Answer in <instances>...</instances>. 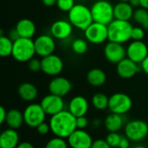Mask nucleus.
<instances>
[{
  "label": "nucleus",
  "mask_w": 148,
  "mask_h": 148,
  "mask_svg": "<svg viewBox=\"0 0 148 148\" xmlns=\"http://www.w3.org/2000/svg\"><path fill=\"white\" fill-rule=\"evenodd\" d=\"M49 124L53 134L62 139H68L77 129L76 118L69 110L51 116Z\"/></svg>",
  "instance_id": "obj_1"
},
{
  "label": "nucleus",
  "mask_w": 148,
  "mask_h": 148,
  "mask_svg": "<svg viewBox=\"0 0 148 148\" xmlns=\"http://www.w3.org/2000/svg\"><path fill=\"white\" fill-rule=\"evenodd\" d=\"M108 41L118 43H125L131 39L133 26L129 21L114 19L108 25Z\"/></svg>",
  "instance_id": "obj_2"
},
{
  "label": "nucleus",
  "mask_w": 148,
  "mask_h": 148,
  "mask_svg": "<svg viewBox=\"0 0 148 148\" xmlns=\"http://www.w3.org/2000/svg\"><path fill=\"white\" fill-rule=\"evenodd\" d=\"M69 21L73 27L85 30L94 22L90 8L82 3H75L69 12Z\"/></svg>",
  "instance_id": "obj_3"
},
{
  "label": "nucleus",
  "mask_w": 148,
  "mask_h": 148,
  "mask_svg": "<svg viewBox=\"0 0 148 148\" xmlns=\"http://www.w3.org/2000/svg\"><path fill=\"white\" fill-rule=\"evenodd\" d=\"M36 54L35 42L29 38H18L14 42L12 57L20 62H29Z\"/></svg>",
  "instance_id": "obj_4"
},
{
  "label": "nucleus",
  "mask_w": 148,
  "mask_h": 148,
  "mask_svg": "<svg viewBox=\"0 0 148 148\" xmlns=\"http://www.w3.org/2000/svg\"><path fill=\"white\" fill-rule=\"evenodd\" d=\"M94 22L108 25L114 20V5L107 0H98L90 8Z\"/></svg>",
  "instance_id": "obj_5"
},
{
  "label": "nucleus",
  "mask_w": 148,
  "mask_h": 148,
  "mask_svg": "<svg viewBox=\"0 0 148 148\" xmlns=\"http://www.w3.org/2000/svg\"><path fill=\"white\" fill-rule=\"evenodd\" d=\"M24 123L32 128H36L40 124L44 122L46 113L42 109L41 104L31 103L28 105L23 111Z\"/></svg>",
  "instance_id": "obj_6"
},
{
  "label": "nucleus",
  "mask_w": 148,
  "mask_h": 148,
  "mask_svg": "<svg viewBox=\"0 0 148 148\" xmlns=\"http://www.w3.org/2000/svg\"><path fill=\"white\" fill-rule=\"evenodd\" d=\"M132 107V99L124 93H115L109 97L108 108L111 113L123 115L129 112Z\"/></svg>",
  "instance_id": "obj_7"
},
{
  "label": "nucleus",
  "mask_w": 148,
  "mask_h": 148,
  "mask_svg": "<svg viewBox=\"0 0 148 148\" xmlns=\"http://www.w3.org/2000/svg\"><path fill=\"white\" fill-rule=\"evenodd\" d=\"M85 38L91 43L101 44L108 40V25L93 22L85 30Z\"/></svg>",
  "instance_id": "obj_8"
},
{
  "label": "nucleus",
  "mask_w": 148,
  "mask_h": 148,
  "mask_svg": "<svg viewBox=\"0 0 148 148\" xmlns=\"http://www.w3.org/2000/svg\"><path fill=\"white\" fill-rule=\"evenodd\" d=\"M125 134L132 141H140L148 135V124L142 120L131 121L125 127Z\"/></svg>",
  "instance_id": "obj_9"
},
{
  "label": "nucleus",
  "mask_w": 148,
  "mask_h": 148,
  "mask_svg": "<svg viewBox=\"0 0 148 148\" xmlns=\"http://www.w3.org/2000/svg\"><path fill=\"white\" fill-rule=\"evenodd\" d=\"M34 42L36 54L42 58L54 54L56 49V42L52 36L46 34L41 35L35 39Z\"/></svg>",
  "instance_id": "obj_10"
},
{
  "label": "nucleus",
  "mask_w": 148,
  "mask_h": 148,
  "mask_svg": "<svg viewBox=\"0 0 148 148\" xmlns=\"http://www.w3.org/2000/svg\"><path fill=\"white\" fill-rule=\"evenodd\" d=\"M104 56L109 62L118 64L126 58L127 49L121 43L108 42L104 47Z\"/></svg>",
  "instance_id": "obj_11"
},
{
  "label": "nucleus",
  "mask_w": 148,
  "mask_h": 148,
  "mask_svg": "<svg viewBox=\"0 0 148 148\" xmlns=\"http://www.w3.org/2000/svg\"><path fill=\"white\" fill-rule=\"evenodd\" d=\"M42 71L48 75L56 76L63 69V62L62 58L55 54L42 57Z\"/></svg>",
  "instance_id": "obj_12"
},
{
  "label": "nucleus",
  "mask_w": 148,
  "mask_h": 148,
  "mask_svg": "<svg viewBox=\"0 0 148 148\" xmlns=\"http://www.w3.org/2000/svg\"><path fill=\"white\" fill-rule=\"evenodd\" d=\"M40 104L47 115L53 116L64 110V101L62 97L52 94L44 96Z\"/></svg>",
  "instance_id": "obj_13"
},
{
  "label": "nucleus",
  "mask_w": 148,
  "mask_h": 148,
  "mask_svg": "<svg viewBox=\"0 0 148 148\" xmlns=\"http://www.w3.org/2000/svg\"><path fill=\"white\" fill-rule=\"evenodd\" d=\"M148 56L147 45L143 41H133L127 48V57L136 63H141Z\"/></svg>",
  "instance_id": "obj_14"
},
{
  "label": "nucleus",
  "mask_w": 148,
  "mask_h": 148,
  "mask_svg": "<svg viewBox=\"0 0 148 148\" xmlns=\"http://www.w3.org/2000/svg\"><path fill=\"white\" fill-rule=\"evenodd\" d=\"M68 143L71 148H91L93 140L85 130L76 129L68 138Z\"/></svg>",
  "instance_id": "obj_15"
},
{
  "label": "nucleus",
  "mask_w": 148,
  "mask_h": 148,
  "mask_svg": "<svg viewBox=\"0 0 148 148\" xmlns=\"http://www.w3.org/2000/svg\"><path fill=\"white\" fill-rule=\"evenodd\" d=\"M72 89V83L65 77L56 76L49 83V93L60 97L67 95Z\"/></svg>",
  "instance_id": "obj_16"
},
{
  "label": "nucleus",
  "mask_w": 148,
  "mask_h": 148,
  "mask_svg": "<svg viewBox=\"0 0 148 148\" xmlns=\"http://www.w3.org/2000/svg\"><path fill=\"white\" fill-rule=\"evenodd\" d=\"M73 32V25L67 20H56L50 26L51 36L58 40L69 38Z\"/></svg>",
  "instance_id": "obj_17"
},
{
  "label": "nucleus",
  "mask_w": 148,
  "mask_h": 148,
  "mask_svg": "<svg viewBox=\"0 0 148 148\" xmlns=\"http://www.w3.org/2000/svg\"><path fill=\"white\" fill-rule=\"evenodd\" d=\"M141 68H140L139 64L126 57L121 62L117 64L116 71L120 77L123 79H130L134 77L137 73L140 71Z\"/></svg>",
  "instance_id": "obj_18"
},
{
  "label": "nucleus",
  "mask_w": 148,
  "mask_h": 148,
  "mask_svg": "<svg viewBox=\"0 0 148 148\" xmlns=\"http://www.w3.org/2000/svg\"><path fill=\"white\" fill-rule=\"evenodd\" d=\"M88 110V100L82 96L77 95L73 97L69 104V111L75 117L85 116Z\"/></svg>",
  "instance_id": "obj_19"
},
{
  "label": "nucleus",
  "mask_w": 148,
  "mask_h": 148,
  "mask_svg": "<svg viewBox=\"0 0 148 148\" xmlns=\"http://www.w3.org/2000/svg\"><path fill=\"white\" fill-rule=\"evenodd\" d=\"M19 37L22 38H29L32 39L34 35L36 34V24L35 23L29 18L20 19L15 27Z\"/></svg>",
  "instance_id": "obj_20"
},
{
  "label": "nucleus",
  "mask_w": 148,
  "mask_h": 148,
  "mask_svg": "<svg viewBox=\"0 0 148 148\" xmlns=\"http://www.w3.org/2000/svg\"><path fill=\"white\" fill-rule=\"evenodd\" d=\"M114 19L130 21L134 17V7L128 2H118L114 5Z\"/></svg>",
  "instance_id": "obj_21"
},
{
  "label": "nucleus",
  "mask_w": 148,
  "mask_h": 148,
  "mask_svg": "<svg viewBox=\"0 0 148 148\" xmlns=\"http://www.w3.org/2000/svg\"><path fill=\"white\" fill-rule=\"evenodd\" d=\"M19 144V135L15 129L7 128L0 136V148H16Z\"/></svg>",
  "instance_id": "obj_22"
},
{
  "label": "nucleus",
  "mask_w": 148,
  "mask_h": 148,
  "mask_svg": "<svg viewBox=\"0 0 148 148\" xmlns=\"http://www.w3.org/2000/svg\"><path fill=\"white\" fill-rule=\"evenodd\" d=\"M17 94L19 97L24 101H33L38 95V90L36 87L29 82L22 83L17 88Z\"/></svg>",
  "instance_id": "obj_23"
},
{
  "label": "nucleus",
  "mask_w": 148,
  "mask_h": 148,
  "mask_svg": "<svg viewBox=\"0 0 148 148\" xmlns=\"http://www.w3.org/2000/svg\"><path fill=\"white\" fill-rule=\"evenodd\" d=\"M104 125L109 133H118L124 125V119L122 115L112 113L105 119Z\"/></svg>",
  "instance_id": "obj_24"
},
{
  "label": "nucleus",
  "mask_w": 148,
  "mask_h": 148,
  "mask_svg": "<svg viewBox=\"0 0 148 148\" xmlns=\"http://www.w3.org/2000/svg\"><path fill=\"white\" fill-rule=\"evenodd\" d=\"M87 81L93 87H101L106 82L107 75L101 69H92L87 74Z\"/></svg>",
  "instance_id": "obj_25"
},
{
  "label": "nucleus",
  "mask_w": 148,
  "mask_h": 148,
  "mask_svg": "<svg viewBox=\"0 0 148 148\" xmlns=\"http://www.w3.org/2000/svg\"><path fill=\"white\" fill-rule=\"evenodd\" d=\"M7 126L9 128L11 129H18L22 127V125L24 123V119H23V114L21 113L17 109H11L8 111L7 113V117L5 121Z\"/></svg>",
  "instance_id": "obj_26"
},
{
  "label": "nucleus",
  "mask_w": 148,
  "mask_h": 148,
  "mask_svg": "<svg viewBox=\"0 0 148 148\" xmlns=\"http://www.w3.org/2000/svg\"><path fill=\"white\" fill-rule=\"evenodd\" d=\"M14 42L7 36H4L2 32L0 36V56L3 57H8L12 56Z\"/></svg>",
  "instance_id": "obj_27"
},
{
  "label": "nucleus",
  "mask_w": 148,
  "mask_h": 148,
  "mask_svg": "<svg viewBox=\"0 0 148 148\" xmlns=\"http://www.w3.org/2000/svg\"><path fill=\"white\" fill-rule=\"evenodd\" d=\"M109 98L103 93H96L92 97V105L97 110H105L108 108Z\"/></svg>",
  "instance_id": "obj_28"
},
{
  "label": "nucleus",
  "mask_w": 148,
  "mask_h": 148,
  "mask_svg": "<svg viewBox=\"0 0 148 148\" xmlns=\"http://www.w3.org/2000/svg\"><path fill=\"white\" fill-rule=\"evenodd\" d=\"M134 21L140 25L145 30H148V10L143 8H138L134 10Z\"/></svg>",
  "instance_id": "obj_29"
},
{
  "label": "nucleus",
  "mask_w": 148,
  "mask_h": 148,
  "mask_svg": "<svg viewBox=\"0 0 148 148\" xmlns=\"http://www.w3.org/2000/svg\"><path fill=\"white\" fill-rule=\"evenodd\" d=\"M72 50L78 55H83L87 52L88 50V42H86L85 39L82 38H77L73 41L72 45H71Z\"/></svg>",
  "instance_id": "obj_30"
},
{
  "label": "nucleus",
  "mask_w": 148,
  "mask_h": 148,
  "mask_svg": "<svg viewBox=\"0 0 148 148\" xmlns=\"http://www.w3.org/2000/svg\"><path fill=\"white\" fill-rule=\"evenodd\" d=\"M44 148H69V143L65 139L55 137L48 141Z\"/></svg>",
  "instance_id": "obj_31"
},
{
  "label": "nucleus",
  "mask_w": 148,
  "mask_h": 148,
  "mask_svg": "<svg viewBox=\"0 0 148 148\" xmlns=\"http://www.w3.org/2000/svg\"><path fill=\"white\" fill-rule=\"evenodd\" d=\"M121 138L122 136L120 135L118 133H109L106 138V140L112 148H119Z\"/></svg>",
  "instance_id": "obj_32"
},
{
  "label": "nucleus",
  "mask_w": 148,
  "mask_h": 148,
  "mask_svg": "<svg viewBox=\"0 0 148 148\" xmlns=\"http://www.w3.org/2000/svg\"><path fill=\"white\" fill-rule=\"evenodd\" d=\"M75 5V0H57L56 6L57 8L64 12H69L73 7Z\"/></svg>",
  "instance_id": "obj_33"
},
{
  "label": "nucleus",
  "mask_w": 148,
  "mask_h": 148,
  "mask_svg": "<svg viewBox=\"0 0 148 148\" xmlns=\"http://www.w3.org/2000/svg\"><path fill=\"white\" fill-rule=\"evenodd\" d=\"M145 37V29L142 27H133L131 39L133 41H142Z\"/></svg>",
  "instance_id": "obj_34"
},
{
  "label": "nucleus",
  "mask_w": 148,
  "mask_h": 148,
  "mask_svg": "<svg viewBox=\"0 0 148 148\" xmlns=\"http://www.w3.org/2000/svg\"><path fill=\"white\" fill-rule=\"evenodd\" d=\"M29 69L32 72H38L42 70V62L37 58H32L29 62H28Z\"/></svg>",
  "instance_id": "obj_35"
},
{
  "label": "nucleus",
  "mask_w": 148,
  "mask_h": 148,
  "mask_svg": "<svg viewBox=\"0 0 148 148\" xmlns=\"http://www.w3.org/2000/svg\"><path fill=\"white\" fill-rule=\"evenodd\" d=\"M88 126V120L86 116L77 117L76 118V127L77 129L84 130Z\"/></svg>",
  "instance_id": "obj_36"
},
{
  "label": "nucleus",
  "mask_w": 148,
  "mask_h": 148,
  "mask_svg": "<svg viewBox=\"0 0 148 148\" xmlns=\"http://www.w3.org/2000/svg\"><path fill=\"white\" fill-rule=\"evenodd\" d=\"M36 130H37V133L41 135H46L49 134L50 130V127H49V124H47L45 121L42 122V124H40L37 127H36Z\"/></svg>",
  "instance_id": "obj_37"
},
{
  "label": "nucleus",
  "mask_w": 148,
  "mask_h": 148,
  "mask_svg": "<svg viewBox=\"0 0 148 148\" xmlns=\"http://www.w3.org/2000/svg\"><path fill=\"white\" fill-rule=\"evenodd\" d=\"M91 148H112L108 143L107 142L106 140H101V139H99V140H95L93 141V144H92V147Z\"/></svg>",
  "instance_id": "obj_38"
},
{
  "label": "nucleus",
  "mask_w": 148,
  "mask_h": 148,
  "mask_svg": "<svg viewBox=\"0 0 148 148\" xmlns=\"http://www.w3.org/2000/svg\"><path fill=\"white\" fill-rule=\"evenodd\" d=\"M130 140L127 138V137H123L121 138V140L120 142V146H119V148H129V146H130Z\"/></svg>",
  "instance_id": "obj_39"
},
{
  "label": "nucleus",
  "mask_w": 148,
  "mask_h": 148,
  "mask_svg": "<svg viewBox=\"0 0 148 148\" xmlns=\"http://www.w3.org/2000/svg\"><path fill=\"white\" fill-rule=\"evenodd\" d=\"M7 111L5 110V108L2 106L0 107V123L3 124V122H5L6 121V117H7Z\"/></svg>",
  "instance_id": "obj_40"
},
{
  "label": "nucleus",
  "mask_w": 148,
  "mask_h": 148,
  "mask_svg": "<svg viewBox=\"0 0 148 148\" xmlns=\"http://www.w3.org/2000/svg\"><path fill=\"white\" fill-rule=\"evenodd\" d=\"M140 68L147 75H148V56H147V58L140 63Z\"/></svg>",
  "instance_id": "obj_41"
},
{
  "label": "nucleus",
  "mask_w": 148,
  "mask_h": 148,
  "mask_svg": "<svg viewBox=\"0 0 148 148\" xmlns=\"http://www.w3.org/2000/svg\"><path fill=\"white\" fill-rule=\"evenodd\" d=\"M42 3L47 7H52L56 5L57 0H42Z\"/></svg>",
  "instance_id": "obj_42"
},
{
  "label": "nucleus",
  "mask_w": 148,
  "mask_h": 148,
  "mask_svg": "<svg viewBox=\"0 0 148 148\" xmlns=\"http://www.w3.org/2000/svg\"><path fill=\"white\" fill-rule=\"evenodd\" d=\"M16 148H35V147H34V146H33L31 143H29V142H28V141H23V142L19 143V144H18V146L16 147Z\"/></svg>",
  "instance_id": "obj_43"
},
{
  "label": "nucleus",
  "mask_w": 148,
  "mask_h": 148,
  "mask_svg": "<svg viewBox=\"0 0 148 148\" xmlns=\"http://www.w3.org/2000/svg\"><path fill=\"white\" fill-rule=\"evenodd\" d=\"M128 3H129L134 8L140 7V0H130Z\"/></svg>",
  "instance_id": "obj_44"
},
{
  "label": "nucleus",
  "mask_w": 148,
  "mask_h": 148,
  "mask_svg": "<svg viewBox=\"0 0 148 148\" xmlns=\"http://www.w3.org/2000/svg\"><path fill=\"white\" fill-rule=\"evenodd\" d=\"M140 7L148 10V0H140Z\"/></svg>",
  "instance_id": "obj_45"
},
{
  "label": "nucleus",
  "mask_w": 148,
  "mask_h": 148,
  "mask_svg": "<svg viewBox=\"0 0 148 148\" xmlns=\"http://www.w3.org/2000/svg\"><path fill=\"white\" fill-rule=\"evenodd\" d=\"M134 148H147V147H144V146H137V147H135Z\"/></svg>",
  "instance_id": "obj_46"
},
{
  "label": "nucleus",
  "mask_w": 148,
  "mask_h": 148,
  "mask_svg": "<svg viewBox=\"0 0 148 148\" xmlns=\"http://www.w3.org/2000/svg\"><path fill=\"white\" fill-rule=\"evenodd\" d=\"M130 0H118V2H129Z\"/></svg>",
  "instance_id": "obj_47"
}]
</instances>
